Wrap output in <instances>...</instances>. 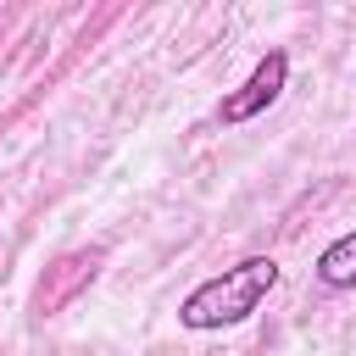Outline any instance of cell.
Here are the masks:
<instances>
[{"label":"cell","mask_w":356,"mask_h":356,"mask_svg":"<svg viewBox=\"0 0 356 356\" xmlns=\"http://www.w3.org/2000/svg\"><path fill=\"white\" fill-rule=\"evenodd\" d=\"M278 284V261L273 256H245L239 267H222L217 278H200L184 306H178V323L195 328V334H211V328H234L245 317H256V306L273 295Z\"/></svg>","instance_id":"1"},{"label":"cell","mask_w":356,"mask_h":356,"mask_svg":"<svg viewBox=\"0 0 356 356\" xmlns=\"http://www.w3.org/2000/svg\"><path fill=\"white\" fill-rule=\"evenodd\" d=\"M312 273H317L323 289H356V228H345L339 239H328Z\"/></svg>","instance_id":"4"},{"label":"cell","mask_w":356,"mask_h":356,"mask_svg":"<svg viewBox=\"0 0 356 356\" xmlns=\"http://www.w3.org/2000/svg\"><path fill=\"white\" fill-rule=\"evenodd\" d=\"M284 83H289V56L284 50H267L256 67H250V78L234 89V95H222V106H217V122H250V117H261L278 95H284Z\"/></svg>","instance_id":"2"},{"label":"cell","mask_w":356,"mask_h":356,"mask_svg":"<svg viewBox=\"0 0 356 356\" xmlns=\"http://www.w3.org/2000/svg\"><path fill=\"white\" fill-rule=\"evenodd\" d=\"M100 261H106V250H100V245L56 256V261L44 267L39 289H33V312H39V317H56L67 300H78V289H89V284L100 278Z\"/></svg>","instance_id":"3"}]
</instances>
